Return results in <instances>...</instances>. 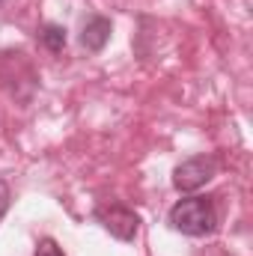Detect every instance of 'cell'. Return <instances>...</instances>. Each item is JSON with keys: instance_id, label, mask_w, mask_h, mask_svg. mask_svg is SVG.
<instances>
[{"instance_id": "obj_5", "label": "cell", "mask_w": 253, "mask_h": 256, "mask_svg": "<svg viewBox=\"0 0 253 256\" xmlns=\"http://www.w3.org/2000/svg\"><path fill=\"white\" fill-rule=\"evenodd\" d=\"M39 42H42L51 54H60L66 48V27H60V24H45V27L39 30Z\"/></svg>"}, {"instance_id": "obj_6", "label": "cell", "mask_w": 253, "mask_h": 256, "mask_svg": "<svg viewBox=\"0 0 253 256\" xmlns=\"http://www.w3.org/2000/svg\"><path fill=\"white\" fill-rule=\"evenodd\" d=\"M33 256H66V254L57 248V242H54V238H42Z\"/></svg>"}, {"instance_id": "obj_4", "label": "cell", "mask_w": 253, "mask_h": 256, "mask_svg": "<svg viewBox=\"0 0 253 256\" xmlns=\"http://www.w3.org/2000/svg\"><path fill=\"white\" fill-rule=\"evenodd\" d=\"M108 39H110V21L104 18V15H92L86 24H84V33H80V45L86 48V51H102L104 45H108Z\"/></svg>"}, {"instance_id": "obj_1", "label": "cell", "mask_w": 253, "mask_h": 256, "mask_svg": "<svg viewBox=\"0 0 253 256\" xmlns=\"http://www.w3.org/2000/svg\"><path fill=\"white\" fill-rule=\"evenodd\" d=\"M170 226L182 236H208L218 226V212L208 196H185L170 208Z\"/></svg>"}, {"instance_id": "obj_3", "label": "cell", "mask_w": 253, "mask_h": 256, "mask_svg": "<svg viewBox=\"0 0 253 256\" xmlns=\"http://www.w3.org/2000/svg\"><path fill=\"white\" fill-rule=\"evenodd\" d=\"M96 218H98V224H102L114 238H120V242H134L137 226H140V218H137L131 208H126V206H104V208L96 212Z\"/></svg>"}, {"instance_id": "obj_2", "label": "cell", "mask_w": 253, "mask_h": 256, "mask_svg": "<svg viewBox=\"0 0 253 256\" xmlns=\"http://www.w3.org/2000/svg\"><path fill=\"white\" fill-rule=\"evenodd\" d=\"M214 173H218V158L214 155H194L173 170V188L182 194H190L196 188H202L206 182H212Z\"/></svg>"}, {"instance_id": "obj_7", "label": "cell", "mask_w": 253, "mask_h": 256, "mask_svg": "<svg viewBox=\"0 0 253 256\" xmlns=\"http://www.w3.org/2000/svg\"><path fill=\"white\" fill-rule=\"evenodd\" d=\"M9 200H12V194H9V185L0 179V220H3V214L9 212Z\"/></svg>"}]
</instances>
